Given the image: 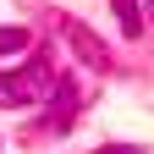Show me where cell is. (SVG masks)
<instances>
[{
  "mask_svg": "<svg viewBox=\"0 0 154 154\" xmlns=\"http://www.w3.org/2000/svg\"><path fill=\"white\" fill-rule=\"evenodd\" d=\"M55 66L50 61H33V66H11L6 77H0V105H38L55 94Z\"/></svg>",
  "mask_w": 154,
  "mask_h": 154,
  "instance_id": "obj_1",
  "label": "cell"
},
{
  "mask_svg": "<svg viewBox=\"0 0 154 154\" xmlns=\"http://www.w3.org/2000/svg\"><path fill=\"white\" fill-rule=\"evenodd\" d=\"M61 38L72 44L77 66H88V72H110V44H105V38L94 33L88 22H77V17H61Z\"/></svg>",
  "mask_w": 154,
  "mask_h": 154,
  "instance_id": "obj_2",
  "label": "cell"
},
{
  "mask_svg": "<svg viewBox=\"0 0 154 154\" xmlns=\"http://www.w3.org/2000/svg\"><path fill=\"white\" fill-rule=\"evenodd\" d=\"M50 99H55V116H50V127H55V132H61V127H72V121H77V105H83V94H77V83H72V77H61Z\"/></svg>",
  "mask_w": 154,
  "mask_h": 154,
  "instance_id": "obj_3",
  "label": "cell"
},
{
  "mask_svg": "<svg viewBox=\"0 0 154 154\" xmlns=\"http://www.w3.org/2000/svg\"><path fill=\"white\" fill-rule=\"evenodd\" d=\"M110 11H116V22H121L127 38H138V33H143V11H138V0H110Z\"/></svg>",
  "mask_w": 154,
  "mask_h": 154,
  "instance_id": "obj_4",
  "label": "cell"
},
{
  "mask_svg": "<svg viewBox=\"0 0 154 154\" xmlns=\"http://www.w3.org/2000/svg\"><path fill=\"white\" fill-rule=\"evenodd\" d=\"M17 50H28V28H0V61Z\"/></svg>",
  "mask_w": 154,
  "mask_h": 154,
  "instance_id": "obj_5",
  "label": "cell"
},
{
  "mask_svg": "<svg viewBox=\"0 0 154 154\" xmlns=\"http://www.w3.org/2000/svg\"><path fill=\"white\" fill-rule=\"evenodd\" d=\"M99 154H143V149H132V143H105Z\"/></svg>",
  "mask_w": 154,
  "mask_h": 154,
  "instance_id": "obj_6",
  "label": "cell"
},
{
  "mask_svg": "<svg viewBox=\"0 0 154 154\" xmlns=\"http://www.w3.org/2000/svg\"><path fill=\"white\" fill-rule=\"evenodd\" d=\"M149 17H154V0H149Z\"/></svg>",
  "mask_w": 154,
  "mask_h": 154,
  "instance_id": "obj_7",
  "label": "cell"
}]
</instances>
